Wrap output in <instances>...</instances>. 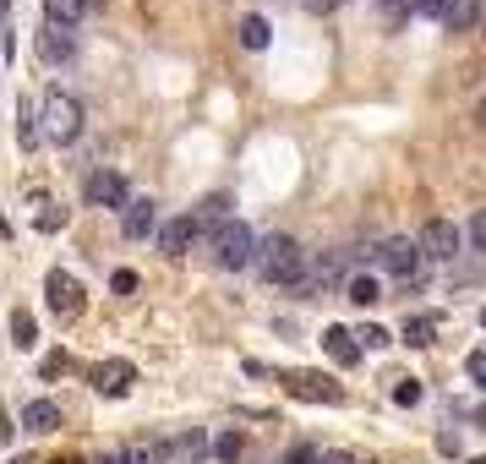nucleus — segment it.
Listing matches in <instances>:
<instances>
[{
  "label": "nucleus",
  "instance_id": "f257e3e1",
  "mask_svg": "<svg viewBox=\"0 0 486 464\" xmlns=\"http://www.w3.org/2000/svg\"><path fill=\"white\" fill-rule=\"evenodd\" d=\"M77 137H83V99L66 93V88H49L44 104H39V143L72 148Z\"/></svg>",
  "mask_w": 486,
  "mask_h": 464
},
{
  "label": "nucleus",
  "instance_id": "f03ea898",
  "mask_svg": "<svg viewBox=\"0 0 486 464\" xmlns=\"http://www.w3.org/2000/svg\"><path fill=\"white\" fill-rule=\"evenodd\" d=\"M252 268L268 279V285H296L306 274V251L296 235H262L257 251H252Z\"/></svg>",
  "mask_w": 486,
  "mask_h": 464
},
{
  "label": "nucleus",
  "instance_id": "7ed1b4c3",
  "mask_svg": "<svg viewBox=\"0 0 486 464\" xmlns=\"http://www.w3.org/2000/svg\"><path fill=\"white\" fill-rule=\"evenodd\" d=\"M252 251H257V235L241 219L214 224V262L219 268H252Z\"/></svg>",
  "mask_w": 486,
  "mask_h": 464
},
{
  "label": "nucleus",
  "instance_id": "20e7f679",
  "mask_svg": "<svg viewBox=\"0 0 486 464\" xmlns=\"http://www.w3.org/2000/svg\"><path fill=\"white\" fill-rule=\"evenodd\" d=\"M415 246H421V257H432V262H454L459 246H464V235H459L448 219H427L421 235H415Z\"/></svg>",
  "mask_w": 486,
  "mask_h": 464
},
{
  "label": "nucleus",
  "instance_id": "39448f33",
  "mask_svg": "<svg viewBox=\"0 0 486 464\" xmlns=\"http://www.w3.org/2000/svg\"><path fill=\"white\" fill-rule=\"evenodd\" d=\"M39 60H49V66H60V60H72L77 55V28L72 22H49V17H39Z\"/></svg>",
  "mask_w": 486,
  "mask_h": 464
},
{
  "label": "nucleus",
  "instance_id": "423d86ee",
  "mask_svg": "<svg viewBox=\"0 0 486 464\" xmlns=\"http://www.w3.org/2000/svg\"><path fill=\"white\" fill-rule=\"evenodd\" d=\"M377 262H383V268L393 274V279H415V274H421V246H415L410 235H393V241H383L377 246Z\"/></svg>",
  "mask_w": 486,
  "mask_h": 464
},
{
  "label": "nucleus",
  "instance_id": "0eeeda50",
  "mask_svg": "<svg viewBox=\"0 0 486 464\" xmlns=\"http://www.w3.org/2000/svg\"><path fill=\"white\" fill-rule=\"evenodd\" d=\"M285 388L296 399H312V405H344V388L323 372H285Z\"/></svg>",
  "mask_w": 486,
  "mask_h": 464
},
{
  "label": "nucleus",
  "instance_id": "6e6552de",
  "mask_svg": "<svg viewBox=\"0 0 486 464\" xmlns=\"http://www.w3.org/2000/svg\"><path fill=\"white\" fill-rule=\"evenodd\" d=\"M83 191H88L93 208H126V203H131V186H126L120 170H93V175L83 180Z\"/></svg>",
  "mask_w": 486,
  "mask_h": 464
},
{
  "label": "nucleus",
  "instance_id": "1a4fd4ad",
  "mask_svg": "<svg viewBox=\"0 0 486 464\" xmlns=\"http://www.w3.org/2000/svg\"><path fill=\"white\" fill-rule=\"evenodd\" d=\"M88 382L104 393V399H126V393L137 388V366H131V361H99V366L88 372Z\"/></svg>",
  "mask_w": 486,
  "mask_h": 464
},
{
  "label": "nucleus",
  "instance_id": "9d476101",
  "mask_svg": "<svg viewBox=\"0 0 486 464\" xmlns=\"http://www.w3.org/2000/svg\"><path fill=\"white\" fill-rule=\"evenodd\" d=\"M339 279H344V251H323L312 268L296 279V290H301V295H317V290H333Z\"/></svg>",
  "mask_w": 486,
  "mask_h": 464
},
{
  "label": "nucleus",
  "instance_id": "9b49d317",
  "mask_svg": "<svg viewBox=\"0 0 486 464\" xmlns=\"http://www.w3.org/2000/svg\"><path fill=\"white\" fill-rule=\"evenodd\" d=\"M44 290H49V306H55L60 317H77V311H83V295H88L72 274H66V268H55V274L44 279Z\"/></svg>",
  "mask_w": 486,
  "mask_h": 464
},
{
  "label": "nucleus",
  "instance_id": "f8f14e48",
  "mask_svg": "<svg viewBox=\"0 0 486 464\" xmlns=\"http://www.w3.org/2000/svg\"><path fill=\"white\" fill-rule=\"evenodd\" d=\"M154 224H159V214H154V197H131V203L120 208V230H126L131 241L154 235Z\"/></svg>",
  "mask_w": 486,
  "mask_h": 464
},
{
  "label": "nucleus",
  "instance_id": "ddd939ff",
  "mask_svg": "<svg viewBox=\"0 0 486 464\" xmlns=\"http://www.w3.org/2000/svg\"><path fill=\"white\" fill-rule=\"evenodd\" d=\"M104 464H170V453H164V437H143V442L115 448Z\"/></svg>",
  "mask_w": 486,
  "mask_h": 464
},
{
  "label": "nucleus",
  "instance_id": "4468645a",
  "mask_svg": "<svg viewBox=\"0 0 486 464\" xmlns=\"http://www.w3.org/2000/svg\"><path fill=\"white\" fill-rule=\"evenodd\" d=\"M191 241H197V224H191V214H181V219L159 224V246H164V257H186V251H191Z\"/></svg>",
  "mask_w": 486,
  "mask_h": 464
},
{
  "label": "nucleus",
  "instance_id": "2eb2a0df",
  "mask_svg": "<svg viewBox=\"0 0 486 464\" xmlns=\"http://www.w3.org/2000/svg\"><path fill=\"white\" fill-rule=\"evenodd\" d=\"M432 22H443V28L464 33V28H475V22H481V0H443Z\"/></svg>",
  "mask_w": 486,
  "mask_h": 464
},
{
  "label": "nucleus",
  "instance_id": "dca6fc26",
  "mask_svg": "<svg viewBox=\"0 0 486 464\" xmlns=\"http://www.w3.org/2000/svg\"><path fill=\"white\" fill-rule=\"evenodd\" d=\"M164 453L175 459V464H197L202 453H208V432H181V437H164Z\"/></svg>",
  "mask_w": 486,
  "mask_h": 464
},
{
  "label": "nucleus",
  "instance_id": "f3484780",
  "mask_svg": "<svg viewBox=\"0 0 486 464\" xmlns=\"http://www.w3.org/2000/svg\"><path fill=\"white\" fill-rule=\"evenodd\" d=\"M22 426H28V432H39V437L60 432V405H55V399H33V405L22 410Z\"/></svg>",
  "mask_w": 486,
  "mask_h": 464
},
{
  "label": "nucleus",
  "instance_id": "a211bd4d",
  "mask_svg": "<svg viewBox=\"0 0 486 464\" xmlns=\"http://www.w3.org/2000/svg\"><path fill=\"white\" fill-rule=\"evenodd\" d=\"M323 350H328L339 366H356V361H361V345H356L350 328H328V334H323Z\"/></svg>",
  "mask_w": 486,
  "mask_h": 464
},
{
  "label": "nucleus",
  "instance_id": "6ab92c4d",
  "mask_svg": "<svg viewBox=\"0 0 486 464\" xmlns=\"http://www.w3.org/2000/svg\"><path fill=\"white\" fill-rule=\"evenodd\" d=\"M88 6H93V0H44V17H49V22H72V28H77Z\"/></svg>",
  "mask_w": 486,
  "mask_h": 464
},
{
  "label": "nucleus",
  "instance_id": "aec40b11",
  "mask_svg": "<svg viewBox=\"0 0 486 464\" xmlns=\"http://www.w3.org/2000/svg\"><path fill=\"white\" fill-rule=\"evenodd\" d=\"M225 219H230V197H202L197 214H191L197 230H202V224H225Z\"/></svg>",
  "mask_w": 486,
  "mask_h": 464
},
{
  "label": "nucleus",
  "instance_id": "412c9836",
  "mask_svg": "<svg viewBox=\"0 0 486 464\" xmlns=\"http://www.w3.org/2000/svg\"><path fill=\"white\" fill-rule=\"evenodd\" d=\"M268 39H273V28H268V17H241V44L246 49H268Z\"/></svg>",
  "mask_w": 486,
  "mask_h": 464
},
{
  "label": "nucleus",
  "instance_id": "4be33fe9",
  "mask_svg": "<svg viewBox=\"0 0 486 464\" xmlns=\"http://www.w3.org/2000/svg\"><path fill=\"white\" fill-rule=\"evenodd\" d=\"M432 334H437V317H404V345H432Z\"/></svg>",
  "mask_w": 486,
  "mask_h": 464
},
{
  "label": "nucleus",
  "instance_id": "5701e85b",
  "mask_svg": "<svg viewBox=\"0 0 486 464\" xmlns=\"http://www.w3.org/2000/svg\"><path fill=\"white\" fill-rule=\"evenodd\" d=\"M344 290H350V301L356 306H377L383 301V290H377V279H367V274H356L350 285H344Z\"/></svg>",
  "mask_w": 486,
  "mask_h": 464
},
{
  "label": "nucleus",
  "instance_id": "b1692460",
  "mask_svg": "<svg viewBox=\"0 0 486 464\" xmlns=\"http://www.w3.org/2000/svg\"><path fill=\"white\" fill-rule=\"evenodd\" d=\"M17 137H22V148H39V104H33V99H22V126H17Z\"/></svg>",
  "mask_w": 486,
  "mask_h": 464
},
{
  "label": "nucleus",
  "instance_id": "393cba45",
  "mask_svg": "<svg viewBox=\"0 0 486 464\" xmlns=\"http://www.w3.org/2000/svg\"><path fill=\"white\" fill-rule=\"evenodd\" d=\"M241 432H225V437H214V442H208V453H214V459H225V464H235L241 459Z\"/></svg>",
  "mask_w": 486,
  "mask_h": 464
},
{
  "label": "nucleus",
  "instance_id": "a878e982",
  "mask_svg": "<svg viewBox=\"0 0 486 464\" xmlns=\"http://www.w3.org/2000/svg\"><path fill=\"white\" fill-rule=\"evenodd\" d=\"M356 345H361V350H383V345H393V334H388V328H377V322H367V328H356Z\"/></svg>",
  "mask_w": 486,
  "mask_h": 464
},
{
  "label": "nucleus",
  "instance_id": "bb28decb",
  "mask_svg": "<svg viewBox=\"0 0 486 464\" xmlns=\"http://www.w3.org/2000/svg\"><path fill=\"white\" fill-rule=\"evenodd\" d=\"M12 334H17V345H39L33 339V311H12Z\"/></svg>",
  "mask_w": 486,
  "mask_h": 464
},
{
  "label": "nucleus",
  "instance_id": "cd10ccee",
  "mask_svg": "<svg viewBox=\"0 0 486 464\" xmlns=\"http://www.w3.org/2000/svg\"><path fill=\"white\" fill-rule=\"evenodd\" d=\"M393 405H404V410H410V405H421V382H415V377H404V382L393 388Z\"/></svg>",
  "mask_w": 486,
  "mask_h": 464
},
{
  "label": "nucleus",
  "instance_id": "c85d7f7f",
  "mask_svg": "<svg viewBox=\"0 0 486 464\" xmlns=\"http://www.w3.org/2000/svg\"><path fill=\"white\" fill-rule=\"evenodd\" d=\"M317 459H323V448H312V442H296V448H290L279 464H317Z\"/></svg>",
  "mask_w": 486,
  "mask_h": 464
},
{
  "label": "nucleus",
  "instance_id": "c756f323",
  "mask_svg": "<svg viewBox=\"0 0 486 464\" xmlns=\"http://www.w3.org/2000/svg\"><path fill=\"white\" fill-rule=\"evenodd\" d=\"M60 224H66V214H60V208L49 203V197H44V203H39V230H60Z\"/></svg>",
  "mask_w": 486,
  "mask_h": 464
},
{
  "label": "nucleus",
  "instance_id": "7c9ffc66",
  "mask_svg": "<svg viewBox=\"0 0 486 464\" xmlns=\"http://www.w3.org/2000/svg\"><path fill=\"white\" fill-rule=\"evenodd\" d=\"M110 290H115V295H137V274H131V268H115V274H110Z\"/></svg>",
  "mask_w": 486,
  "mask_h": 464
},
{
  "label": "nucleus",
  "instance_id": "2f4dec72",
  "mask_svg": "<svg viewBox=\"0 0 486 464\" xmlns=\"http://www.w3.org/2000/svg\"><path fill=\"white\" fill-rule=\"evenodd\" d=\"M464 372H470V382H475V388H486V350H475V355L464 361Z\"/></svg>",
  "mask_w": 486,
  "mask_h": 464
},
{
  "label": "nucleus",
  "instance_id": "473e14b6",
  "mask_svg": "<svg viewBox=\"0 0 486 464\" xmlns=\"http://www.w3.org/2000/svg\"><path fill=\"white\" fill-rule=\"evenodd\" d=\"M317 464H361V459H356L350 448H323V459H317Z\"/></svg>",
  "mask_w": 486,
  "mask_h": 464
},
{
  "label": "nucleus",
  "instance_id": "72a5a7b5",
  "mask_svg": "<svg viewBox=\"0 0 486 464\" xmlns=\"http://www.w3.org/2000/svg\"><path fill=\"white\" fill-rule=\"evenodd\" d=\"M470 241H475V251H486V208L470 219Z\"/></svg>",
  "mask_w": 486,
  "mask_h": 464
},
{
  "label": "nucleus",
  "instance_id": "f704fd0d",
  "mask_svg": "<svg viewBox=\"0 0 486 464\" xmlns=\"http://www.w3.org/2000/svg\"><path fill=\"white\" fill-rule=\"evenodd\" d=\"M301 6H306L312 17H328V12H339V0H301Z\"/></svg>",
  "mask_w": 486,
  "mask_h": 464
},
{
  "label": "nucleus",
  "instance_id": "c9c22d12",
  "mask_svg": "<svg viewBox=\"0 0 486 464\" xmlns=\"http://www.w3.org/2000/svg\"><path fill=\"white\" fill-rule=\"evenodd\" d=\"M0 442H12V416L0 410Z\"/></svg>",
  "mask_w": 486,
  "mask_h": 464
},
{
  "label": "nucleus",
  "instance_id": "e433bc0d",
  "mask_svg": "<svg viewBox=\"0 0 486 464\" xmlns=\"http://www.w3.org/2000/svg\"><path fill=\"white\" fill-rule=\"evenodd\" d=\"M475 421H481V432H486V405H481V410H475Z\"/></svg>",
  "mask_w": 486,
  "mask_h": 464
},
{
  "label": "nucleus",
  "instance_id": "4c0bfd02",
  "mask_svg": "<svg viewBox=\"0 0 486 464\" xmlns=\"http://www.w3.org/2000/svg\"><path fill=\"white\" fill-rule=\"evenodd\" d=\"M481 126H486V99H481Z\"/></svg>",
  "mask_w": 486,
  "mask_h": 464
},
{
  "label": "nucleus",
  "instance_id": "58836bf2",
  "mask_svg": "<svg viewBox=\"0 0 486 464\" xmlns=\"http://www.w3.org/2000/svg\"><path fill=\"white\" fill-rule=\"evenodd\" d=\"M470 464H486V453H481V459H470Z\"/></svg>",
  "mask_w": 486,
  "mask_h": 464
},
{
  "label": "nucleus",
  "instance_id": "ea45409f",
  "mask_svg": "<svg viewBox=\"0 0 486 464\" xmlns=\"http://www.w3.org/2000/svg\"><path fill=\"white\" fill-rule=\"evenodd\" d=\"M481 328H486V306H481Z\"/></svg>",
  "mask_w": 486,
  "mask_h": 464
},
{
  "label": "nucleus",
  "instance_id": "a19ab883",
  "mask_svg": "<svg viewBox=\"0 0 486 464\" xmlns=\"http://www.w3.org/2000/svg\"><path fill=\"white\" fill-rule=\"evenodd\" d=\"M481 17H486V12H481Z\"/></svg>",
  "mask_w": 486,
  "mask_h": 464
}]
</instances>
